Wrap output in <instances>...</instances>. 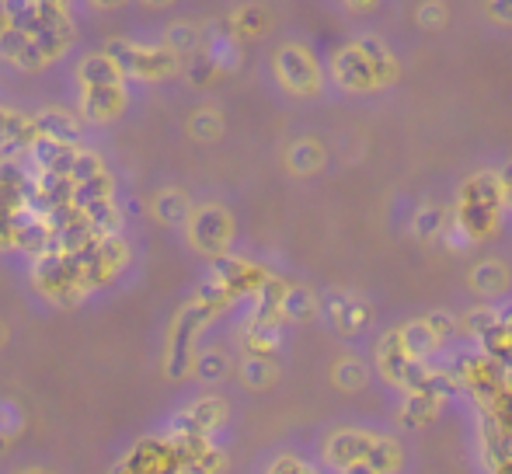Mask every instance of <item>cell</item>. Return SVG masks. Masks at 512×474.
Masks as SVG:
<instances>
[{"instance_id":"obj_3","label":"cell","mask_w":512,"mask_h":474,"mask_svg":"<svg viewBox=\"0 0 512 474\" xmlns=\"http://www.w3.org/2000/svg\"><path fill=\"white\" fill-rule=\"evenodd\" d=\"M276 77L286 91L300 98H310L321 91V67H317L314 53L304 49L300 42H286L276 49Z\"/></svg>"},{"instance_id":"obj_28","label":"cell","mask_w":512,"mask_h":474,"mask_svg":"<svg viewBox=\"0 0 512 474\" xmlns=\"http://www.w3.org/2000/svg\"><path fill=\"white\" fill-rule=\"evenodd\" d=\"M481 353H485L488 359H512V332L506 325H499L495 328L492 335H488V339H481Z\"/></svg>"},{"instance_id":"obj_8","label":"cell","mask_w":512,"mask_h":474,"mask_svg":"<svg viewBox=\"0 0 512 474\" xmlns=\"http://www.w3.org/2000/svg\"><path fill=\"white\" fill-rule=\"evenodd\" d=\"M321 311L331 321V328L342 335H359L366 328V321H370V307L363 300L349 297V293H328L321 300Z\"/></svg>"},{"instance_id":"obj_25","label":"cell","mask_w":512,"mask_h":474,"mask_svg":"<svg viewBox=\"0 0 512 474\" xmlns=\"http://www.w3.org/2000/svg\"><path fill=\"white\" fill-rule=\"evenodd\" d=\"M220 419H223V401H216V398L199 401V405L189 408V415H185V422H192V429H196V433H206V429H213Z\"/></svg>"},{"instance_id":"obj_15","label":"cell","mask_w":512,"mask_h":474,"mask_svg":"<svg viewBox=\"0 0 512 474\" xmlns=\"http://www.w3.org/2000/svg\"><path fill=\"white\" fill-rule=\"evenodd\" d=\"M286 164L293 175H314L324 168V147L317 140H297L286 150Z\"/></svg>"},{"instance_id":"obj_20","label":"cell","mask_w":512,"mask_h":474,"mask_svg":"<svg viewBox=\"0 0 512 474\" xmlns=\"http://www.w3.org/2000/svg\"><path fill=\"white\" fill-rule=\"evenodd\" d=\"M411 234H415L418 241H436L439 234H446V210H439V206H422V210L415 213V220H411Z\"/></svg>"},{"instance_id":"obj_21","label":"cell","mask_w":512,"mask_h":474,"mask_svg":"<svg viewBox=\"0 0 512 474\" xmlns=\"http://www.w3.org/2000/svg\"><path fill=\"white\" fill-rule=\"evenodd\" d=\"M331 380H335V387H342V391H359V387L370 380V370H366V363H359V359H342V363H335V370H331Z\"/></svg>"},{"instance_id":"obj_10","label":"cell","mask_w":512,"mask_h":474,"mask_svg":"<svg viewBox=\"0 0 512 474\" xmlns=\"http://www.w3.org/2000/svg\"><path fill=\"white\" fill-rule=\"evenodd\" d=\"M439 405H443V398H436L432 391H405V401H401V408H398V419L405 422V426L418 429V426H425V422L436 419Z\"/></svg>"},{"instance_id":"obj_40","label":"cell","mask_w":512,"mask_h":474,"mask_svg":"<svg viewBox=\"0 0 512 474\" xmlns=\"http://www.w3.org/2000/svg\"><path fill=\"white\" fill-rule=\"evenodd\" d=\"M506 387H509V391H512V359H509V363H506Z\"/></svg>"},{"instance_id":"obj_24","label":"cell","mask_w":512,"mask_h":474,"mask_svg":"<svg viewBox=\"0 0 512 474\" xmlns=\"http://www.w3.org/2000/svg\"><path fill=\"white\" fill-rule=\"evenodd\" d=\"M248 346H251V356L272 353V349L279 346V325H276V321H258V325H251Z\"/></svg>"},{"instance_id":"obj_7","label":"cell","mask_w":512,"mask_h":474,"mask_svg":"<svg viewBox=\"0 0 512 474\" xmlns=\"http://www.w3.org/2000/svg\"><path fill=\"white\" fill-rule=\"evenodd\" d=\"M377 436L380 433H366V429H338V433H331L328 443H324V461L338 471L352 468V464H366L373 454Z\"/></svg>"},{"instance_id":"obj_6","label":"cell","mask_w":512,"mask_h":474,"mask_svg":"<svg viewBox=\"0 0 512 474\" xmlns=\"http://www.w3.org/2000/svg\"><path fill=\"white\" fill-rule=\"evenodd\" d=\"M192 244L206 255H220V251L230 248L234 241V220L223 206H206V210L192 213V224H189Z\"/></svg>"},{"instance_id":"obj_29","label":"cell","mask_w":512,"mask_h":474,"mask_svg":"<svg viewBox=\"0 0 512 474\" xmlns=\"http://www.w3.org/2000/svg\"><path fill=\"white\" fill-rule=\"evenodd\" d=\"M234 25L248 35L265 32V28H269V11H265V7H241L237 18H234Z\"/></svg>"},{"instance_id":"obj_34","label":"cell","mask_w":512,"mask_h":474,"mask_svg":"<svg viewBox=\"0 0 512 474\" xmlns=\"http://www.w3.org/2000/svg\"><path fill=\"white\" fill-rule=\"evenodd\" d=\"M446 244H450L453 251H464V248H471V244H474V237L467 234L464 224H457V220H453V227H446Z\"/></svg>"},{"instance_id":"obj_23","label":"cell","mask_w":512,"mask_h":474,"mask_svg":"<svg viewBox=\"0 0 512 474\" xmlns=\"http://www.w3.org/2000/svg\"><path fill=\"white\" fill-rule=\"evenodd\" d=\"M157 217H161L164 224H185V220H189V199L175 189L161 192V199H157Z\"/></svg>"},{"instance_id":"obj_19","label":"cell","mask_w":512,"mask_h":474,"mask_svg":"<svg viewBox=\"0 0 512 474\" xmlns=\"http://www.w3.org/2000/svg\"><path fill=\"white\" fill-rule=\"evenodd\" d=\"M276 377H279V366L272 363L269 356H244L241 380L248 387H269V384H276Z\"/></svg>"},{"instance_id":"obj_35","label":"cell","mask_w":512,"mask_h":474,"mask_svg":"<svg viewBox=\"0 0 512 474\" xmlns=\"http://www.w3.org/2000/svg\"><path fill=\"white\" fill-rule=\"evenodd\" d=\"M485 11H488V18H492L495 25H512V0H492Z\"/></svg>"},{"instance_id":"obj_18","label":"cell","mask_w":512,"mask_h":474,"mask_svg":"<svg viewBox=\"0 0 512 474\" xmlns=\"http://www.w3.org/2000/svg\"><path fill=\"white\" fill-rule=\"evenodd\" d=\"M499 325H502V314L495 311V307H471V311L460 318V328H464L467 335H474V339H488Z\"/></svg>"},{"instance_id":"obj_13","label":"cell","mask_w":512,"mask_h":474,"mask_svg":"<svg viewBox=\"0 0 512 474\" xmlns=\"http://www.w3.org/2000/svg\"><path fill=\"white\" fill-rule=\"evenodd\" d=\"M398 332H401V346H405V353L415 359V363H425V359L443 346V342L432 335V328L425 325V318L422 321H408V325L398 328Z\"/></svg>"},{"instance_id":"obj_12","label":"cell","mask_w":512,"mask_h":474,"mask_svg":"<svg viewBox=\"0 0 512 474\" xmlns=\"http://www.w3.org/2000/svg\"><path fill=\"white\" fill-rule=\"evenodd\" d=\"M122 102H126V95H122L119 84H112V88H84V116L91 122L112 119L122 109Z\"/></svg>"},{"instance_id":"obj_27","label":"cell","mask_w":512,"mask_h":474,"mask_svg":"<svg viewBox=\"0 0 512 474\" xmlns=\"http://www.w3.org/2000/svg\"><path fill=\"white\" fill-rule=\"evenodd\" d=\"M105 175V164L98 161V154H77L74 157V168H70V178H74V185H88L95 182V178Z\"/></svg>"},{"instance_id":"obj_26","label":"cell","mask_w":512,"mask_h":474,"mask_svg":"<svg viewBox=\"0 0 512 474\" xmlns=\"http://www.w3.org/2000/svg\"><path fill=\"white\" fill-rule=\"evenodd\" d=\"M199 46V28L189 25V21H175L168 28V49L171 53H192Z\"/></svg>"},{"instance_id":"obj_14","label":"cell","mask_w":512,"mask_h":474,"mask_svg":"<svg viewBox=\"0 0 512 474\" xmlns=\"http://www.w3.org/2000/svg\"><path fill=\"white\" fill-rule=\"evenodd\" d=\"M119 63L112 60V56L105 53H95L88 56V60L81 63V81L84 88H112V84H119Z\"/></svg>"},{"instance_id":"obj_33","label":"cell","mask_w":512,"mask_h":474,"mask_svg":"<svg viewBox=\"0 0 512 474\" xmlns=\"http://www.w3.org/2000/svg\"><path fill=\"white\" fill-rule=\"evenodd\" d=\"M196 370L203 380H220L223 373H227V359H223V353H213V349H209V353H199Z\"/></svg>"},{"instance_id":"obj_38","label":"cell","mask_w":512,"mask_h":474,"mask_svg":"<svg viewBox=\"0 0 512 474\" xmlns=\"http://www.w3.org/2000/svg\"><path fill=\"white\" fill-rule=\"evenodd\" d=\"M338 474H380L377 468H370V464H352V468L338 471Z\"/></svg>"},{"instance_id":"obj_36","label":"cell","mask_w":512,"mask_h":474,"mask_svg":"<svg viewBox=\"0 0 512 474\" xmlns=\"http://www.w3.org/2000/svg\"><path fill=\"white\" fill-rule=\"evenodd\" d=\"M272 474H307V471L300 468V461H290V457H283V461H276Z\"/></svg>"},{"instance_id":"obj_30","label":"cell","mask_w":512,"mask_h":474,"mask_svg":"<svg viewBox=\"0 0 512 474\" xmlns=\"http://www.w3.org/2000/svg\"><path fill=\"white\" fill-rule=\"evenodd\" d=\"M192 136H199V140H216V136H220V129H223V119L216 116V112H196V116H192Z\"/></svg>"},{"instance_id":"obj_41","label":"cell","mask_w":512,"mask_h":474,"mask_svg":"<svg viewBox=\"0 0 512 474\" xmlns=\"http://www.w3.org/2000/svg\"><path fill=\"white\" fill-rule=\"evenodd\" d=\"M0 339H4V328H0Z\"/></svg>"},{"instance_id":"obj_9","label":"cell","mask_w":512,"mask_h":474,"mask_svg":"<svg viewBox=\"0 0 512 474\" xmlns=\"http://www.w3.org/2000/svg\"><path fill=\"white\" fill-rule=\"evenodd\" d=\"M512 286V269L499 258H485L471 269V290L481 297H502Z\"/></svg>"},{"instance_id":"obj_31","label":"cell","mask_w":512,"mask_h":474,"mask_svg":"<svg viewBox=\"0 0 512 474\" xmlns=\"http://www.w3.org/2000/svg\"><path fill=\"white\" fill-rule=\"evenodd\" d=\"M446 18H450V7L446 4H418L415 7V21L422 28H443Z\"/></svg>"},{"instance_id":"obj_39","label":"cell","mask_w":512,"mask_h":474,"mask_svg":"<svg viewBox=\"0 0 512 474\" xmlns=\"http://www.w3.org/2000/svg\"><path fill=\"white\" fill-rule=\"evenodd\" d=\"M502 325H506V328H509V332H512V307H509V311H506V314H502Z\"/></svg>"},{"instance_id":"obj_16","label":"cell","mask_w":512,"mask_h":474,"mask_svg":"<svg viewBox=\"0 0 512 474\" xmlns=\"http://www.w3.org/2000/svg\"><path fill=\"white\" fill-rule=\"evenodd\" d=\"M321 311V300L314 297L310 290H304V286H286L283 293V311H279V318L286 321H310L314 314Z\"/></svg>"},{"instance_id":"obj_1","label":"cell","mask_w":512,"mask_h":474,"mask_svg":"<svg viewBox=\"0 0 512 474\" xmlns=\"http://www.w3.org/2000/svg\"><path fill=\"white\" fill-rule=\"evenodd\" d=\"M502 206H506V192H502L499 175L481 171V175L467 178L464 189H460L457 224H464L474 241H478V237H492L495 227H499Z\"/></svg>"},{"instance_id":"obj_4","label":"cell","mask_w":512,"mask_h":474,"mask_svg":"<svg viewBox=\"0 0 512 474\" xmlns=\"http://www.w3.org/2000/svg\"><path fill=\"white\" fill-rule=\"evenodd\" d=\"M115 63H119L122 74L129 77H168L175 74L178 60L168 46L164 49H154V46H129V42H112L108 49Z\"/></svg>"},{"instance_id":"obj_11","label":"cell","mask_w":512,"mask_h":474,"mask_svg":"<svg viewBox=\"0 0 512 474\" xmlns=\"http://www.w3.org/2000/svg\"><path fill=\"white\" fill-rule=\"evenodd\" d=\"M359 49H363L366 60L373 63V70H377L380 84H394L401 77V63L394 60L391 46H387V42L380 39V35H363V39H359Z\"/></svg>"},{"instance_id":"obj_37","label":"cell","mask_w":512,"mask_h":474,"mask_svg":"<svg viewBox=\"0 0 512 474\" xmlns=\"http://www.w3.org/2000/svg\"><path fill=\"white\" fill-rule=\"evenodd\" d=\"M499 182H502V192H506V203L512 206V164L499 171Z\"/></svg>"},{"instance_id":"obj_22","label":"cell","mask_w":512,"mask_h":474,"mask_svg":"<svg viewBox=\"0 0 512 474\" xmlns=\"http://www.w3.org/2000/svg\"><path fill=\"white\" fill-rule=\"evenodd\" d=\"M39 136H46V140H56V143H67L77 136V126L70 116H63V112H49V116L39 119Z\"/></svg>"},{"instance_id":"obj_32","label":"cell","mask_w":512,"mask_h":474,"mask_svg":"<svg viewBox=\"0 0 512 474\" xmlns=\"http://www.w3.org/2000/svg\"><path fill=\"white\" fill-rule=\"evenodd\" d=\"M425 325L432 328V335H436L439 342H446L453 332H457L460 321H453L450 311H429V314H425Z\"/></svg>"},{"instance_id":"obj_5","label":"cell","mask_w":512,"mask_h":474,"mask_svg":"<svg viewBox=\"0 0 512 474\" xmlns=\"http://www.w3.org/2000/svg\"><path fill=\"white\" fill-rule=\"evenodd\" d=\"M331 77H335L338 88L345 91H377L384 88L377 77V70H373V63L366 60V53L359 49V42H349V46L335 49V56H331Z\"/></svg>"},{"instance_id":"obj_2","label":"cell","mask_w":512,"mask_h":474,"mask_svg":"<svg viewBox=\"0 0 512 474\" xmlns=\"http://www.w3.org/2000/svg\"><path fill=\"white\" fill-rule=\"evenodd\" d=\"M377 370L384 373L387 384L394 387H405V391H425L432 380V373L425 370V363H415L405 346H401V332H387L377 346Z\"/></svg>"},{"instance_id":"obj_17","label":"cell","mask_w":512,"mask_h":474,"mask_svg":"<svg viewBox=\"0 0 512 474\" xmlns=\"http://www.w3.org/2000/svg\"><path fill=\"white\" fill-rule=\"evenodd\" d=\"M370 468H377L380 474H394L405 468V450L398 447V443L391 440V436H377V443H373V454H370Z\"/></svg>"}]
</instances>
